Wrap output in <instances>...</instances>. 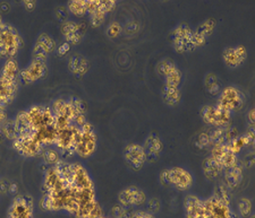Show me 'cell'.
I'll return each instance as SVG.
<instances>
[{
	"instance_id": "4fadbf2b",
	"label": "cell",
	"mask_w": 255,
	"mask_h": 218,
	"mask_svg": "<svg viewBox=\"0 0 255 218\" xmlns=\"http://www.w3.org/2000/svg\"><path fill=\"white\" fill-rule=\"evenodd\" d=\"M211 157L215 159L221 167H223V170L233 166L234 164L237 163L236 154L233 153L227 145L213 146Z\"/></svg>"
},
{
	"instance_id": "5b68a950",
	"label": "cell",
	"mask_w": 255,
	"mask_h": 218,
	"mask_svg": "<svg viewBox=\"0 0 255 218\" xmlns=\"http://www.w3.org/2000/svg\"><path fill=\"white\" fill-rule=\"evenodd\" d=\"M47 73V57L33 56L31 64L19 72V79L24 83H34Z\"/></svg>"
},
{
	"instance_id": "9a60e30c",
	"label": "cell",
	"mask_w": 255,
	"mask_h": 218,
	"mask_svg": "<svg viewBox=\"0 0 255 218\" xmlns=\"http://www.w3.org/2000/svg\"><path fill=\"white\" fill-rule=\"evenodd\" d=\"M143 150L145 153L146 160L157 159L162 150V143L157 135H150L144 142Z\"/></svg>"
},
{
	"instance_id": "5bb4252c",
	"label": "cell",
	"mask_w": 255,
	"mask_h": 218,
	"mask_svg": "<svg viewBox=\"0 0 255 218\" xmlns=\"http://www.w3.org/2000/svg\"><path fill=\"white\" fill-rule=\"evenodd\" d=\"M124 155L126 162L135 170L141 168L144 165V163L146 162V156L143 150V147L136 145V144H130V145L127 146L125 148Z\"/></svg>"
},
{
	"instance_id": "83f0119b",
	"label": "cell",
	"mask_w": 255,
	"mask_h": 218,
	"mask_svg": "<svg viewBox=\"0 0 255 218\" xmlns=\"http://www.w3.org/2000/svg\"><path fill=\"white\" fill-rule=\"evenodd\" d=\"M175 69H177V68L175 67L174 63H171V61H169V60H163L158 66V72L161 73V75H163L164 77H166L167 75H169V73L174 72Z\"/></svg>"
},
{
	"instance_id": "7a4b0ae2",
	"label": "cell",
	"mask_w": 255,
	"mask_h": 218,
	"mask_svg": "<svg viewBox=\"0 0 255 218\" xmlns=\"http://www.w3.org/2000/svg\"><path fill=\"white\" fill-rule=\"evenodd\" d=\"M96 148L97 136L94 134L91 123L86 122L77 134L75 144H74V153L82 156V157H89L94 153Z\"/></svg>"
},
{
	"instance_id": "30bf717a",
	"label": "cell",
	"mask_w": 255,
	"mask_h": 218,
	"mask_svg": "<svg viewBox=\"0 0 255 218\" xmlns=\"http://www.w3.org/2000/svg\"><path fill=\"white\" fill-rule=\"evenodd\" d=\"M204 206L210 218H237V215L230 209V206L221 203L215 197L204 200Z\"/></svg>"
},
{
	"instance_id": "f1b7e54d",
	"label": "cell",
	"mask_w": 255,
	"mask_h": 218,
	"mask_svg": "<svg viewBox=\"0 0 255 218\" xmlns=\"http://www.w3.org/2000/svg\"><path fill=\"white\" fill-rule=\"evenodd\" d=\"M199 145H200V147H202V148L211 145L209 134H202L200 136V137H199Z\"/></svg>"
},
{
	"instance_id": "6da1fadb",
	"label": "cell",
	"mask_w": 255,
	"mask_h": 218,
	"mask_svg": "<svg viewBox=\"0 0 255 218\" xmlns=\"http://www.w3.org/2000/svg\"><path fill=\"white\" fill-rule=\"evenodd\" d=\"M22 40L15 28L9 24L0 23V57L11 58L19 50Z\"/></svg>"
},
{
	"instance_id": "8fae6325",
	"label": "cell",
	"mask_w": 255,
	"mask_h": 218,
	"mask_svg": "<svg viewBox=\"0 0 255 218\" xmlns=\"http://www.w3.org/2000/svg\"><path fill=\"white\" fill-rule=\"evenodd\" d=\"M174 44L176 50L179 52L188 51L195 48L194 41H193V32L190 30V27L180 25L176 28Z\"/></svg>"
},
{
	"instance_id": "484cf974",
	"label": "cell",
	"mask_w": 255,
	"mask_h": 218,
	"mask_svg": "<svg viewBox=\"0 0 255 218\" xmlns=\"http://www.w3.org/2000/svg\"><path fill=\"white\" fill-rule=\"evenodd\" d=\"M251 212H252V201L248 198L241 199L238 203V213L241 214L242 217L250 216Z\"/></svg>"
},
{
	"instance_id": "ba28073f",
	"label": "cell",
	"mask_w": 255,
	"mask_h": 218,
	"mask_svg": "<svg viewBox=\"0 0 255 218\" xmlns=\"http://www.w3.org/2000/svg\"><path fill=\"white\" fill-rule=\"evenodd\" d=\"M14 146L19 154L23 156H33L42 153L43 146L38 142L34 136H26V137H17L14 141Z\"/></svg>"
},
{
	"instance_id": "52a82bcc",
	"label": "cell",
	"mask_w": 255,
	"mask_h": 218,
	"mask_svg": "<svg viewBox=\"0 0 255 218\" xmlns=\"http://www.w3.org/2000/svg\"><path fill=\"white\" fill-rule=\"evenodd\" d=\"M119 204L125 208L137 207L146 203V196L141 189L136 187H129L123 190L118 196Z\"/></svg>"
},
{
	"instance_id": "2e32d148",
	"label": "cell",
	"mask_w": 255,
	"mask_h": 218,
	"mask_svg": "<svg viewBox=\"0 0 255 218\" xmlns=\"http://www.w3.org/2000/svg\"><path fill=\"white\" fill-rule=\"evenodd\" d=\"M223 173L226 186L229 189H234L240 186V183L243 180V168L241 166V164H238V162L236 164H234L233 166L225 168Z\"/></svg>"
},
{
	"instance_id": "1f68e13d",
	"label": "cell",
	"mask_w": 255,
	"mask_h": 218,
	"mask_svg": "<svg viewBox=\"0 0 255 218\" xmlns=\"http://www.w3.org/2000/svg\"><path fill=\"white\" fill-rule=\"evenodd\" d=\"M100 218H109V217H104V216H101ZM113 218H115V217H113Z\"/></svg>"
},
{
	"instance_id": "7c38bea8",
	"label": "cell",
	"mask_w": 255,
	"mask_h": 218,
	"mask_svg": "<svg viewBox=\"0 0 255 218\" xmlns=\"http://www.w3.org/2000/svg\"><path fill=\"white\" fill-rule=\"evenodd\" d=\"M185 215L186 218H210L204 201L196 196H188L185 199Z\"/></svg>"
},
{
	"instance_id": "cb8c5ba5",
	"label": "cell",
	"mask_w": 255,
	"mask_h": 218,
	"mask_svg": "<svg viewBox=\"0 0 255 218\" xmlns=\"http://www.w3.org/2000/svg\"><path fill=\"white\" fill-rule=\"evenodd\" d=\"M42 156L44 162L49 165H53L55 166L56 164H58L60 162V156H59V151L53 149V148H47L46 150H42Z\"/></svg>"
},
{
	"instance_id": "e0dca14e",
	"label": "cell",
	"mask_w": 255,
	"mask_h": 218,
	"mask_svg": "<svg viewBox=\"0 0 255 218\" xmlns=\"http://www.w3.org/2000/svg\"><path fill=\"white\" fill-rule=\"evenodd\" d=\"M246 58V50L243 47L227 49L224 53L225 63L230 67H236Z\"/></svg>"
},
{
	"instance_id": "d4e9b609",
	"label": "cell",
	"mask_w": 255,
	"mask_h": 218,
	"mask_svg": "<svg viewBox=\"0 0 255 218\" xmlns=\"http://www.w3.org/2000/svg\"><path fill=\"white\" fill-rule=\"evenodd\" d=\"M68 8L69 10L76 16H82L85 13H88V9H86V1H81V0L71 1L68 3Z\"/></svg>"
},
{
	"instance_id": "44dd1931",
	"label": "cell",
	"mask_w": 255,
	"mask_h": 218,
	"mask_svg": "<svg viewBox=\"0 0 255 218\" xmlns=\"http://www.w3.org/2000/svg\"><path fill=\"white\" fill-rule=\"evenodd\" d=\"M69 68L75 73H84L88 69V64L82 57H73L69 61Z\"/></svg>"
},
{
	"instance_id": "4dcf8cb0",
	"label": "cell",
	"mask_w": 255,
	"mask_h": 218,
	"mask_svg": "<svg viewBox=\"0 0 255 218\" xmlns=\"http://www.w3.org/2000/svg\"><path fill=\"white\" fill-rule=\"evenodd\" d=\"M129 218H154V216L147 212H137L131 214Z\"/></svg>"
},
{
	"instance_id": "8992f818",
	"label": "cell",
	"mask_w": 255,
	"mask_h": 218,
	"mask_svg": "<svg viewBox=\"0 0 255 218\" xmlns=\"http://www.w3.org/2000/svg\"><path fill=\"white\" fill-rule=\"evenodd\" d=\"M19 79L0 75V110H5L15 98Z\"/></svg>"
},
{
	"instance_id": "277c9868",
	"label": "cell",
	"mask_w": 255,
	"mask_h": 218,
	"mask_svg": "<svg viewBox=\"0 0 255 218\" xmlns=\"http://www.w3.org/2000/svg\"><path fill=\"white\" fill-rule=\"evenodd\" d=\"M202 118L205 123L216 128H228L230 121V111L219 104L207 105L202 109Z\"/></svg>"
},
{
	"instance_id": "ffe728a7",
	"label": "cell",
	"mask_w": 255,
	"mask_h": 218,
	"mask_svg": "<svg viewBox=\"0 0 255 218\" xmlns=\"http://www.w3.org/2000/svg\"><path fill=\"white\" fill-rule=\"evenodd\" d=\"M223 167H221L212 157H209L204 160L203 172L204 175L207 176L209 180H215L217 178H219L220 174L223 173Z\"/></svg>"
},
{
	"instance_id": "9c48e42d",
	"label": "cell",
	"mask_w": 255,
	"mask_h": 218,
	"mask_svg": "<svg viewBox=\"0 0 255 218\" xmlns=\"http://www.w3.org/2000/svg\"><path fill=\"white\" fill-rule=\"evenodd\" d=\"M243 103H244V96L240 90L235 87H228L221 92L218 104L232 112L234 110L241 109Z\"/></svg>"
},
{
	"instance_id": "d6986e66",
	"label": "cell",
	"mask_w": 255,
	"mask_h": 218,
	"mask_svg": "<svg viewBox=\"0 0 255 218\" xmlns=\"http://www.w3.org/2000/svg\"><path fill=\"white\" fill-rule=\"evenodd\" d=\"M63 34L67 40V43H79L82 39V26L74 22H66L63 26Z\"/></svg>"
},
{
	"instance_id": "7402d4cb",
	"label": "cell",
	"mask_w": 255,
	"mask_h": 218,
	"mask_svg": "<svg viewBox=\"0 0 255 218\" xmlns=\"http://www.w3.org/2000/svg\"><path fill=\"white\" fill-rule=\"evenodd\" d=\"M163 97L164 101H166L168 104L170 105H175L180 100V93L178 87H167L164 88L163 92Z\"/></svg>"
},
{
	"instance_id": "603a6c76",
	"label": "cell",
	"mask_w": 255,
	"mask_h": 218,
	"mask_svg": "<svg viewBox=\"0 0 255 218\" xmlns=\"http://www.w3.org/2000/svg\"><path fill=\"white\" fill-rule=\"evenodd\" d=\"M212 197H215L216 199L221 201V203L227 204V205L230 204V199H232L229 188L226 186V184H220L219 187H217Z\"/></svg>"
},
{
	"instance_id": "f546056e",
	"label": "cell",
	"mask_w": 255,
	"mask_h": 218,
	"mask_svg": "<svg viewBox=\"0 0 255 218\" xmlns=\"http://www.w3.org/2000/svg\"><path fill=\"white\" fill-rule=\"evenodd\" d=\"M147 207H149V211L150 212H158L159 208H160V203L158 199H151L149 201V204H147Z\"/></svg>"
},
{
	"instance_id": "3957f363",
	"label": "cell",
	"mask_w": 255,
	"mask_h": 218,
	"mask_svg": "<svg viewBox=\"0 0 255 218\" xmlns=\"http://www.w3.org/2000/svg\"><path fill=\"white\" fill-rule=\"evenodd\" d=\"M162 184H170L178 190H188L193 184V176L182 167H174L163 171L160 176Z\"/></svg>"
},
{
	"instance_id": "ac0fdd59",
	"label": "cell",
	"mask_w": 255,
	"mask_h": 218,
	"mask_svg": "<svg viewBox=\"0 0 255 218\" xmlns=\"http://www.w3.org/2000/svg\"><path fill=\"white\" fill-rule=\"evenodd\" d=\"M53 49H55V42L50 38V36L47 34L40 35V38L36 41L34 45V49H33V56L38 57H47L49 52H51Z\"/></svg>"
},
{
	"instance_id": "4316f807",
	"label": "cell",
	"mask_w": 255,
	"mask_h": 218,
	"mask_svg": "<svg viewBox=\"0 0 255 218\" xmlns=\"http://www.w3.org/2000/svg\"><path fill=\"white\" fill-rule=\"evenodd\" d=\"M180 78H182V76H180L179 71L178 69H175L174 72L166 76V86L167 87H178Z\"/></svg>"
}]
</instances>
